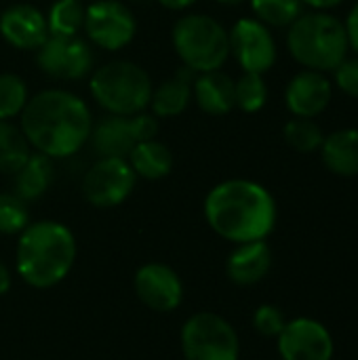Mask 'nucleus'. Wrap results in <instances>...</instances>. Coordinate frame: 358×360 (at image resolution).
<instances>
[{"mask_svg": "<svg viewBox=\"0 0 358 360\" xmlns=\"http://www.w3.org/2000/svg\"><path fill=\"white\" fill-rule=\"evenodd\" d=\"M21 131L36 152L49 158H68L82 150L91 137L93 118L89 105L63 89H46L27 99Z\"/></svg>", "mask_w": 358, "mask_h": 360, "instance_id": "nucleus-1", "label": "nucleus"}, {"mask_svg": "<svg viewBox=\"0 0 358 360\" xmlns=\"http://www.w3.org/2000/svg\"><path fill=\"white\" fill-rule=\"evenodd\" d=\"M205 219L217 236L230 243L266 240L276 224V202L262 184L228 179L207 194Z\"/></svg>", "mask_w": 358, "mask_h": 360, "instance_id": "nucleus-2", "label": "nucleus"}, {"mask_svg": "<svg viewBox=\"0 0 358 360\" xmlns=\"http://www.w3.org/2000/svg\"><path fill=\"white\" fill-rule=\"evenodd\" d=\"M76 262V238L59 221H36L19 234L17 272L34 289L59 285Z\"/></svg>", "mask_w": 358, "mask_h": 360, "instance_id": "nucleus-3", "label": "nucleus"}, {"mask_svg": "<svg viewBox=\"0 0 358 360\" xmlns=\"http://www.w3.org/2000/svg\"><path fill=\"white\" fill-rule=\"evenodd\" d=\"M287 49L306 70L323 74L333 72L346 59L350 49L346 25L325 11L302 13L289 25Z\"/></svg>", "mask_w": 358, "mask_h": 360, "instance_id": "nucleus-4", "label": "nucleus"}, {"mask_svg": "<svg viewBox=\"0 0 358 360\" xmlns=\"http://www.w3.org/2000/svg\"><path fill=\"white\" fill-rule=\"evenodd\" d=\"M93 99L116 116H133L150 108L152 80L148 72L133 61H110L91 74Z\"/></svg>", "mask_w": 358, "mask_h": 360, "instance_id": "nucleus-5", "label": "nucleus"}, {"mask_svg": "<svg viewBox=\"0 0 358 360\" xmlns=\"http://www.w3.org/2000/svg\"><path fill=\"white\" fill-rule=\"evenodd\" d=\"M173 46L192 72L219 70L230 55V36L226 27L209 15H186L173 25Z\"/></svg>", "mask_w": 358, "mask_h": 360, "instance_id": "nucleus-6", "label": "nucleus"}, {"mask_svg": "<svg viewBox=\"0 0 358 360\" xmlns=\"http://www.w3.org/2000/svg\"><path fill=\"white\" fill-rule=\"evenodd\" d=\"M186 360H238L241 342L234 327L215 312H196L181 327Z\"/></svg>", "mask_w": 358, "mask_h": 360, "instance_id": "nucleus-7", "label": "nucleus"}, {"mask_svg": "<svg viewBox=\"0 0 358 360\" xmlns=\"http://www.w3.org/2000/svg\"><path fill=\"white\" fill-rule=\"evenodd\" d=\"M158 133V120L154 114L116 116L108 114L91 129V143L99 158H127L129 152L146 139H154Z\"/></svg>", "mask_w": 358, "mask_h": 360, "instance_id": "nucleus-8", "label": "nucleus"}, {"mask_svg": "<svg viewBox=\"0 0 358 360\" xmlns=\"http://www.w3.org/2000/svg\"><path fill=\"white\" fill-rule=\"evenodd\" d=\"M93 44L106 51H118L127 46L137 30L131 8L120 0H95L89 2L82 27Z\"/></svg>", "mask_w": 358, "mask_h": 360, "instance_id": "nucleus-9", "label": "nucleus"}, {"mask_svg": "<svg viewBox=\"0 0 358 360\" xmlns=\"http://www.w3.org/2000/svg\"><path fill=\"white\" fill-rule=\"evenodd\" d=\"M135 181L137 175L127 158H99L82 179V192L93 207L112 209L131 196Z\"/></svg>", "mask_w": 358, "mask_h": 360, "instance_id": "nucleus-10", "label": "nucleus"}, {"mask_svg": "<svg viewBox=\"0 0 358 360\" xmlns=\"http://www.w3.org/2000/svg\"><path fill=\"white\" fill-rule=\"evenodd\" d=\"M38 68L55 80H80L93 68V53L80 36H53L36 49Z\"/></svg>", "mask_w": 358, "mask_h": 360, "instance_id": "nucleus-11", "label": "nucleus"}, {"mask_svg": "<svg viewBox=\"0 0 358 360\" xmlns=\"http://www.w3.org/2000/svg\"><path fill=\"white\" fill-rule=\"evenodd\" d=\"M230 53L245 72L266 74L276 61V42L272 32L260 19H238L228 32Z\"/></svg>", "mask_w": 358, "mask_h": 360, "instance_id": "nucleus-12", "label": "nucleus"}, {"mask_svg": "<svg viewBox=\"0 0 358 360\" xmlns=\"http://www.w3.org/2000/svg\"><path fill=\"white\" fill-rule=\"evenodd\" d=\"M279 354L283 360H331L333 338L319 321L298 319L281 331Z\"/></svg>", "mask_w": 358, "mask_h": 360, "instance_id": "nucleus-13", "label": "nucleus"}, {"mask_svg": "<svg viewBox=\"0 0 358 360\" xmlns=\"http://www.w3.org/2000/svg\"><path fill=\"white\" fill-rule=\"evenodd\" d=\"M135 293L154 312H173L181 306L184 285L177 272L165 264H146L135 274Z\"/></svg>", "mask_w": 358, "mask_h": 360, "instance_id": "nucleus-14", "label": "nucleus"}, {"mask_svg": "<svg viewBox=\"0 0 358 360\" xmlns=\"http://www.w3.org/2000/svg\"><path fill=\"white\" fill-rule=\"evenodd\" d=\"M2 38L21 51H36L46 38V17L32 4H13L0 15Z\"/></svg>", "mask_w": 358, "mask_h": 360, "instance_id": "nucleus-15", "label": "nucleus"}, {"mask_svg": "<svg viewBox=\"0 0 358 360\" xmlns=\"http://www.w3.org/2000/svg\"><path fill=\"white\" fill-rule=\"evenodd\" d=\"M285 101L295 118H314L331 101V82L323 72L304 70L289 80Z\"/></svg>", "mask_w": 358, "mask_h": 360, "instance_id": "nucleus-16", "label": "nucleus"}, {"mask_svg": "<svg viewBox=\"0 0 358 360\" xmlns=\"http://www.w3.org/2000/svg\"><path fill=\"white\" fill-rule=\"evenodd\" d=\"M272 268V251L266 240H253L238 245L226 264V272L234 285L251 287L266 278Z\"/></svg>", "mask_w": 358, "mask_h": 360, "instance_id": "nucleus-17", "label": "nucleus"}, {"mask_svg": "<svg viewBox=\"0 0 358 360\" xmlns=\"http://www.w3.org/2000/svg\"><path fill=\"white\" fill-rule=\"evenodd\" d=\"M192 95H194L198 108L211 116H224L232 108H236L234 80L219 70L198 74L192 84Z\"/></svg>", "mask_w": 358, "mask_h": 360, "instance_id": "nucleus-18", "label": "nucleus"}, {"mask_svg": "<svg viewBox=\"0 0 358 360\" xmlns=\"http://www.w3.org/2000/svg\"><path fill=\"white\" fill-rule=\"evenodd\" d=\"M321 156L325 167L342 177L358 175V129H340L323 139Z\"/></svg>", "mask_w": 358, "mask_h": 360, "instance_id": "nucleus-19", "label": "nucleus"}, {"mask_svg": "<svg viewBox=\"0 0 358 360\" xmlns=\"http://www.w3.org/2000/svg\"><path fill=\"white\" fill-rule=\"evenodd\" d=\"M192 70L184 68L152 91L150 108L158 118L179 116L192 99Z\"/></svg>", "mask_w": 358, "mask_h": 360, "instance_id": "nucleus-20", "label": "nucleus"}, {"mask_svg": "<svg viewBox=\"0 0 358 360\" xmlns=\"http://www.w3.org/2000/svg\"><path fill=\"white\" fill-rule=\"evenodd\" d=\"M13 177H15L13 194H17L25 202L36 200L51 188V184L55 179L53 158H49L40 152H32Z\"/></svg>", "mask_w": 358, "mask_h": 360, "instance_id": "nucleus-21", "label": "nucleus"}, {"mask_svg": "<svg viewBox=\"0 0 358 360\" xmlns=\"http://www.w3.org/2000/svg\"><path fill=\"white\" fill-rule=\"evenodd\" d=\"M127 162L131 165L133 173L137 177H143V179H162L171 173L173 169V154L171 150L158 141L156 137L154 139H146V141H139L127 156Z\"/></svg>", "mask_w": 358, "mask_h": 360, "instance_id": "nucleus-22", "label": "nucleus"}, {"mask_svg": "<svg viewBox=\"0 0 358 360\" xmlns=\"http://www.w3.org/2000/svg\"><path fill=\"white\" fill-rule=\"evenodd\" d=\"M32 154L23 131L11 120H0V173L15 175Z\"/></svg>", "mask_w": 358, "mask_h": 360, "instance_id": "nucleus-23", "label": "nucleus"}, {"mask_svg": "<svg viewBox=\"0 0 358 360\" xmlns=\"http://www.w3.org/2000/svg\"><path fill=\"white\" fill-rule=\"evenodd\" d=\"M87 6L82 0H55L46 15V27L53 36H78L84 27Z\"/></svg>", "mask_w": 358, "mask_h": 360, "instance_id": "nucleus-24", "label": "nucleus"}, {"mask_svg": "<svg viewBox=\"0 0 358 360\" xmlns=\"http://www.w3.org/2000/svg\"><path fill=\"white\" fill-rule=\"evenodd\" d=\"M268 101V86L264 74L245 72L238 80H234V103L247 114L260 112Z\"/></svg>", "mask_w": 358, "mask_h": 360, "instance_id": "nucleus-25", "label": "nucleus"}, {"mask_svg": "<svg viewBox=\"0 0 358 360\" xmlns=\"http://www.w3.org/2000/svg\"><path fill=\"white\" fill-rule=\"evenodd\" d=\"M302 0H251L255 17L274 27H289L302 15Z\"/></svg>", "mask_w": 358, "mask_h": 360, "instance_id": "nucleus-26", "label": "nucleus"}, {"mask_svg": "<svg viewBox=\"0 0 358 360\" xmlns=\"http://www.w3.org/2000/svg\"><path fill=\"white\" fill-rule=\"evenodd\" d=\"M283 135H285V141L293 150H298L302 154L321 150L323 139H325L321 127L314 120H310V118H293V120H289L285 124Z\"/></svg>", "mask_w": 358, "mask_h": 360, "instance_id": "nucleus-27", "label": "nucleus"}, {"mask_svg": "<svg viewBox=\"0 0 358 360\" xmlns=\"http://www.w3.org/2000/svg\"><path fill=\"white\" fill-rule=\"evenodd\" d=\"M27 86L17 74H0V120L19 116L27 103Z\"/></svg>", "mask_w": 358, "mask_h": 360, "instance_id": "nucleus-28", "label": "nucleus"}, {"mask_svg": "<svg viewBox=\"0 0 358 360\" xmlns=\"http://www.w3.org/2000/svg\"><path fill=\"white\" fill-rule=\"evenodd\" d=\"M30 224L25 200L17 194H0V234H21Z\"/></svg>", "mask_w": 358, "mask_h": 360, "instance_id": "nucleus-29", "label": "nucleus"}, {"mask_svg": "<svg viewBox=\"0 0 358 360\" xmlns=\"http://www.w3.org/2000/svg\"><path fill=\"white\" fill-rule=\"evenodd\" d=\"M285 325H287V321L276 306H270V304L260 306L253 314V327L264 338H279L281 331L285 329Z\"/></svg>", "mask_w": 358, "mask_h": 360, "instance_id": "nucleus-30", "label": "nucleus"}, {"mask_svg": "<svg viewBox=\"0 0 358 360\" xmlns=\"http://www.w3.org/2000/svg\"><path fill=\"white\" fill-rule=\"evenodd\" d=\"M335 84L350 97H357L358 99V57L354 59H344L335 70Z\"/></svg>", "mask_w": 358, "mask_h": 360, "instance_id": "nucleus-31", "label": "nucleus"}, {"mask_svg": "<svg viewBox=\"0 0 358 360\" xmlns=\"http://www.w3.org/2000/svg\"><path fill=\"white\" fill-rule=\"evenodd\" d=\"M344 25H346V34H348L350 49L358 53V2L352 6V11H350V15H348V19H346Z\"/></svg>", "mask_w": 358, "mask_h": 360, "instance_id": "nucleus-32", "label": "nucleus"}, {"mask_svg": "<svg viewBox=\"0 0 358 360\" xmlns=\"http://www.w3.org/2000/svg\"><path fill=\"white\" fill-rule=\"evenodd\" d=\"M344 0H302V4H308L312 8H319V11H327V8H333L338 4H342Z\"/></svg>", "mask_w": 358, "mask_h": 360, "instance_id": "nucleus-33", "label": "nucleus"}, {"mask_svg": "<svg viewBox=\"0 0 358 360\" xmlns=\"http://www.w3.org/2000/svg\"><path fill=\"white\" fill-rule=\"evenodd\" d=\"M165 8H171V11H184L188 6H192L196 0H158Z\"/></svg>", "mask_w": 358, "mask_h": 360, "instance_id": "nucleus-34", "label": "nucleus"}, {"mask_svg": "<svg viewBox=\"0 0 358 360\" xmlns=\"http://www.w3.org/2000/svg\"><path fill=\"white\" fill-rule=\"evenodd\" d=\"M8 289H11V274H8L6 266L0 262V295L8 293Z\"/></svg>", "mask_w": 358, "mask_h": 360, "instance_id": "nucleus-35", "label": "nucleus"}, {"mask_svg": "<svg viewBox=\"0 0 358 360\" xmlns=\"http://www.w3.org/2000/svg\"><path fill=\"white\" fill-rule=\"evenodd\" d=\"M219 4H226V6H236V4H243L245 0H217Z\"/></svg>", "mask_w": 358, "mask_h": 360, "instance_id": "nucleus-36", "label": "nucleus"}, {"mask_svg": "<svg viewBox=\"0 0 358 360\" xmlns=\"http://www.w3.org/2000/svg\"><path fill=\"white\" fill-rule=\"evenodd\" d=\"M82 2H84V0H82ZM87 2H95V0H87Z\"/></svg>", "mask_w": 358, "mask_h": 360, "instance_id": "nucleus-37", "label": "nucleus"}, {"mask_svg": "<svg viewBox=\"0 0 358 360\" xmlns=\"http://www.w3.org/2000/svg\"><path fill=\"white\" fill-rule=\"evenodd\" d=\"M139 2H143V0H139Z\"/></svg>", "mask_w": 358, "mask_h": 360, "instance_id": "nucleus-38", "label": "nucleus"}]
</instances>
